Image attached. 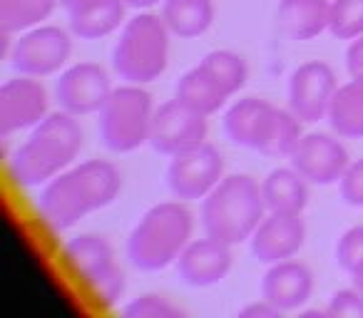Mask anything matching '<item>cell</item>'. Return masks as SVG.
Returning a JSON list of instances; mask_svg holds the SVG:
<instances>
[{
	"label": "cell",
	"instance_id": "8",
	"mask_svg": "<svg viewBox=\"0 0 363 318\" xmlns=\"http://www.w3.org/2000/svg\"><path fill=\"white\" fill-rule=\"evenodd\" d=\"M72 52V40L62 28L40 25L23 33L11 47V65L21 75L48 77L55 75Z\"/></svg>",
	"mask_w": 363,
	"mask_h": 318
},
{
	"label": "cell",
	"instance_id": "3",
	"mask_svg": "<svg viewBox=\"0 0 363 318\" xmlns=\"http://www.w3.org/2000/svg\"><path fill=\"white\" fill-rule=\"evenodd\" d=\"M264 217H267V204L262 187L247 174L224 177L202 199L204 234L229 246L249 242Z\"/></svg>",
	"mask_w": 363,
	"mask_h": 318
},
{
	"label": "cell",
	"instance_id": "26",
	"mask_svg": "<svg viewBox=\"0 0 363 318\" xmlns=\"http://www.w3.org/2000/svg\"><path fill=\"white\" fill-rule=\"evenodd\" d=\"M202 65L212 72L214 77L219 80V85L234 95L244 87L247 82V62H244L242 55L232 50H212L202 57Z\"/></svg>",
	"mask_w": 363,
	"mask_h": 318
},
{
	"label": "cell",
	"instance_id": "13",
	"mask_svg": "<svg viewBox=\"0 0 363 318\" xmlns=\"http://www.w3.org/2000/svg\"><path fill=\"white\" fill-rule=\"evenodd\" d=\"M48 117V92L30 75L8 80L0 87V127L3 135L33 130Z\"/></svg>",
	"mask_w": 363,
	"mask_h": 318
},
{
	"label": "cell",
	"instance_id": "7",
	"mask_svg": "<svg viewBox=\"0 0 363 318\" xmlns=\"http://www.w3.org/2000/svg\"><path fill=\"white\" fill-rule=\"evenodd\" d=\"M222 179L224 159L217 147L207 142L174 154L167 167V187L182 202L204 199Z\"/></svg>",
	"mask_w": 363,
	"mask_h": 318
},
{
	"label": "cell",
	"instance_id": "27",
	"mask_svg": "<svg viewBox=\"0 0 363 318\" xmlns=\"http://www.w3.org/2000/svg\"><path fill=\"white\" fill-rule=\"evenodd\" d=\"M328 30L338 40H353L363 35V0H331Z\"/></svg>",
	"mask_w": 363,
	"mask_h": 318
},
{
	"label": "cell",
	"instance_id": "4",
	"mask_svg": "<svg viewBox=\"0 0 363 318\" xmlns=\"http://www.w3.org/2000/svg\"><path fill=\"white\" fill-rule=\"evenodd\" d=\"M192 212L179 202H162L147 209L127 239L132 266L160 271L174 263L192 239Z\"/></svg>",
	"mask_w": 363,
	"mask_h": 318
},
{
	"label": "cell",
	"instance_id": "15",
	"mask_svg": "<svg viewBox=\"0 0 363 318\" xmlns=\"http://www.w3.org/2000/svg\"><path fill=\"white\" fill-rule=\"evenodd\" d=\"M232 268V246L217 239H197L184 246L177 259V276L182 283L207 288L219 283Z\"/></svg>",
	"mask_w": 363,
	"mask_h": 318
},
{
	"label": "cell",
	"instance_id": "1",
	"mask_svg": "<svg viewBox=\"0 0 363 318\" xmlns=\"http://www.w3.org/2000/svg\"><path fill=\"white\" fill-rule=\"evenodd\" d=\"M120 189V169L112 162L90 159L52 177L38 197V212L45 224L62 232L75 227L87 214L110 207Z\"/></svg>",
	"mask_w": 363,
	"mask_h": 318
},
{
	"label": "cell",
	"instance_id": "28",
	"mask_svg": "<svg viewBox=\"0 0 363 318\" xmlns=\"http://www.w3.org/2000/svg\"><path fill=\"white\" fill-rule=\"evenodd\" d=\"M125 318H179L182 311L177 306H172L167 298L155 296V293H145L137 296L122 308Z\"/></svg>",
	"mask_w": 363,
	"mask_h": 318
},
{
	"label": "cell",
	"instance_id": "20",
	"mask_svg": "<svg viewBox=\"0 0 363 318\" xmlns=\"http://www.w3.org/2000/svg\"><path fill=\"white\" fill-rule=\"evenodd\" d=\"M174 97L182 102V105H187L189 110L209 117V115H214V112L222 110L224 102H227L232 95H229V92L219 85L217 77L199 62L197 67H192V70H187L179 77Z\"/></svg>",
	"mask_w": 363,
	"mask_h": 318
},
{
	"label": "cell",
	"instance_id": "34",
	"mask_svg": "<svg viewBox=\"0 0 363 318\" xmlns=\"http://www.w3.org/2000/svg\"><path fill=\"white\" fill-rule=\"evenodd\" d=\"M92 3H97V0H60V6L67 11V16L75 13V11H82V8H87V6H92Z\"/></svg>",
	"mask_w": 363,
	"mask_h": 318
},
{
	"label": "cell",
	"instance_id": "32",
	"mask_svg": "<svg viewBox=\"0 0 363 318\" xmlns=\"http://www.w3.org/2000/svg\"><path fill=\"white\" fill-rule=\"evenodd\" d=\"M346 70L351 77H363V35L353 38L346 50Z\"/></svg>",
	"mask_w": 363,
	"mask_h": 318
},
{
	"label": "cell",
	"instance_id": "33",
	"mask_svg": "<svg viewBox=\"0 0 363 318\" xmlns=\"http://www.w3.org/2000/svg\"><path fill=\"white\" fill-rule=\"evenodd\" d=\"M281 313L284 311H279L274 303L262 298V301H254V303H249V306H244L242 311H239V318H281Z\"/></svg>",
	"mask_w": 363,
	"mask_h": 318
},
{
	"label": "cell",
	"instance_id": "29",
	"mask_svg": "<svg viewBox=\"0 0 363 318\" xmlns=\"http://www.w3.org/2000/svg\"><path fill=\"white\" fill-rule=\"evenodd\" d=\"M336 261L346 273H353L363 266V227H353L338 239Z\"/></svg>",
	"mask_w": 363,
	"mask_h": 318
},
{
	"label": "cell",
	"instance_id": "25",
	"mask_svg": "<svg viewBox=\"0 0 363 318\" xmlns=\"http://www.w3.org/2000/svg\"><path fill=\"white\" fill-rule=\"evenodd\" d=\"M57 0H0V28L3 33H21L40 25L55 11Z\"/></svg>",
	"mask_w": 363,
	"mask_h": 318
},
{
	"label": "cell",
	"instance_id": "6",
	"mask_svg": "<svg viewBox=\"0 0 363 318\" xmlns=\"http://www.w3.org/2000/svg\"><path fill=\"white\" fill-rule=\"evenodd\" d=\"M152 117H155V107H152L150 92L132 82L117 87L100 110L102 144L117 154L140 149L145 142H150Z\"/></svg>",
	"mask_w": 363,
	"mask_h": 318
},
{
	"label": "cell",
	"instance_id": "9",
	"mask_svg": "<svg viewBox=\"0 0 363 318\" xmlns=\"http://www.w3.org/2000/svg\"><path fill=\"white\" fill-rule=\"evenodd\" d=\"M207 140V115L189 110L179 100H169L160 105L152 117L150 144L160 154H179V152L197 147Z\"/></svg>",
	"mask_w": 363,
	"mask_h": 318
},
{
	"label": "cell",
	"instance_id": "17",
	"mask_svg": "<svg viewBox=\"0 0 363 318\" xmlns=\"http://www.w3.org/2000/svg\"><path fill=\"white\" fill-rule=\"evenodd\" d=\"M62 261H65L67 271L87 291L117 268L115 261H112L110 242L105 237H100V234H80L72 242H67L65 251H62Z\"/></svg>",
	"mask_w": 363,
	"mask_h": 318
},
{
	"label": "cell",
	"instance_id": "2",
	"mask_svg": "<svg viewBox=\"0 0 363 318\" xmlns=\"http://www.w3.org/2000/svg\"><path fill=\"white\" fill-rule=\"evenodd\" d=\"M82 127L75 115L60 110L33 127L30 137L11 159V177L21 187H40L70 167L82 149Z\"/></svg>",
	"mask_w": 363,
	"mask_h": 318
},
{
	"label": "cell",
	"instance_id": "14",
	"mask_svg": "<svg viewBox=\"0 0 363 318\" xmlns=\"http://www.w3.org/2000/svg\"><path fill=\"white\" fill-rule=\"evenodd\" d=\"M303 239H306V224L301 214L269 212L249 242H252L254 259H259L262 263H277L298 254Z\"/></svg>",
	"mask_w": 363,
	"mask_h": 318
},
{
	"label": "cell",
	"instance_id": "24",
	"mask_svg": "<svg viewBox=\"0 0 363 318\" xmlns=\"http://www.w3.org/2000/svg\"><path fill=\"white\" fill-rule=\"evenodd\" d=\"M162 18L172 35L199 38L212 28V0H162Z\"/></svg>",
	"mask_w": 363,
	"mask_h": 318
},
{
	"label": "cell",
	"instance_id": "16",
	"mask_svg": "<svg viewBox=\"0 0 363 318\" xmlns=\"http://www.w3.org/2000/svg\"><path fill=\"white\" fill-rule=\"evenodd\" d=\"M279 107L269 105L267 100H257V97H244V100L234 102L224 115V132L227 137L239 147H249V149L262 152L267 144L272 127L277 122Z\"/></svg>",
	"mask_w": 363,
	"mask_h": 318
},
{
	"label": "cell",
	"instance_id": "12",
	"mask_svg": "<svg viewBox=\"0 0 363 318\" xmlns=\"http://www.w3.org/2000/svg\"><path fill=\"white\" fill-rule=\"evenodd\" d=\"M336 90V75L326 62H303L289 80V110L301 122H318L328 115Z\"/></svg>",
	"mask_w": 363,
	"mask_h": 318
},
{
	"label": "cell",
	"instance_id": "36",
	"mask_svg": "<svg viewBox=\"0 0 363 318\" xmlns=\"http://www.w3.org/2000/svg\"><path fill=\"white\" fill-rule=\"evenodd\" d=\"M351 278H353V286H356L358 291L363 293V266H361V268H356V271L351 273Z\"/></svg>",
	"mask_w": 363,
	"mask_h": 318
},
{
	"label": "cell",
	"instance_id": "23",
	"mask_svg": "<svg viewBox=\"0 0 363 318\" xmlns=\"http://www.w3.org/2000/svg\"><path fill=\"white\" fill-rule=\"evenodd\" d=\"M125 0H97L82 11L70 13V30L80 40H100L125 23Z\"/></svg>",
	"mask_w": 363,
	"mask_h": 318
},
{
	"label": "cell",
	"instance_id": "21",
	"mask_svg": "<svg viewBox=\"0 0 363 318\" xmlns=\"http://www.w3.org/2000/svg\"><path fill=\"white\" fill-rule=\"evenodd\" d=\"M262 194L267 212L281 214H301L308 204L306 179L294 167H279L267 174L262 182Z\"/></svg>",
	"mask_w": 363,
	"mask_h": 318
},
{
	"label": "cell",
	"instance_id": "11",
	"mask_svg": "<svg viewBox=\"0 0 363 318\" xmlns=\"http://www.w3.org/2000/svg\"><path fill=\"white\" fill-rule=\"evenodd\" d=\"M291 167L301 174L306 182L328 187V184L341 182L348 162V152L336 137L311 132L298 140L296 149L291 152Z\"/></svg>",
	"mask_w": 363,
	"mask_h": 318
},
{
	"label": "cell",
	"instance_id": "5",
	"mask_svg": "<svg viewBox=\"0 0 363 318\" xmlns=\"http://www.w3.org/2000/svg\"><path fill=\"white\" fill-rule=\"evenodd\" d=\"M169 60V28L155 13H137L125 23L112 50V67L122 80L147 85L167 70Z\"/></svg>",
	"mask_w": 363,
	"mask_h": 318
},
{
	"label": "cell",
	"instance_id": "30",
	"mask_svg": "<svg viewBox=\"0 0 363 318\" xmlns=\"http://www.w3.org/2000/svg\"><path fill=\"white\" fill-rule=\"evenodd\" d=\"M326 313L333 318H363V293L353 288H343L331 296Z\"/></svg>",
	"mask_w": 363,
	"mask_h": 318
},
{
	"label": "cell",
	"instance_id": "19",
	"mask_svg": "<svg viewBox=\"0 0 363 318\" xmlns=\"http://www.w3.org/2000/svg\"><path fill=\"white\" fill-rule=\"evenodd\" d=\"M279 28L291 40H311L328 30L331 3L328 0H281L277 11Z\"/></svg>",
	"mask_w": 363,
	"mask_h": 318
},
{
	"label": "cell",
	"instance_id": "31",
	"mask_svg": "<svg viewBox=\"0 0 363 318\" xmlns=\"http://www.w3.org/2000/svg\"><path fill=\"white\" fill-rule=\"evenodd\" d=\"M338 192L348 207H363V159L348 164L338 182Z\"/></svg>",
	"mask_w": 363,
	"mask_h": 318
},
{
	"label": "cell",
	"instance_id": "18",
	"mask_svg": "<svg viewBox=\"0 0 363 318\" xmlns=\"http://www.w3.org/2000/svg\"><path fill=\"white\" fill-rule=\"evenodd\" d=\"M311 291L313 273L298 261H277L264 273L262 296L284 313L301 308L311 298Z\"/></svg>",
	"mask_w": 363,
	"mask_h": 318
},
{
	"label": "cell",
	"instance_id": "35",
	"mask_svg": "<svg viewBox=\"0 0 363 318\" xmlns=\"http://www.w3.org/2000/svg\"><path fill=\"white\" fill-rule=\"evenodd\" d=\"M160 0H125L127 8H135V11H150V8H155Z\"/></svg>",
	"mask_w": 363,
	"mask_h": 318
},
{
	"label": "cell",
	"instance_id": "22",
	"mask_svg": "<svg viewBox=\"0 0 363 318\" xmlns=\"http://www.w3.org/2000/svg\"><path fill=\"white\" fill-rule=\"evenodd\" d=\"M331 130L346 140L363 137V77H351L336 90L326 115Z\"/></svg>",
	"mask_w": 363,
	"mask_h": 318
},
{
	"label": "cell",
	"instance_id": "10",
	"mask_svg": "<svg viewBox=\"0 0 363 318\" xmlns=\"http://www.w3.org/2000/svg\"><path fill=\"white\" fill-rule=\"evenodd\" d=\"M112 95L110 75L105 67L95 62H77L67 67L55 82V102L60 110L70 112L75 117L92 115L105 107Z\"/></svg>",
	"mask_w": 363,
	"mask_h": 318
}]
</instances>
